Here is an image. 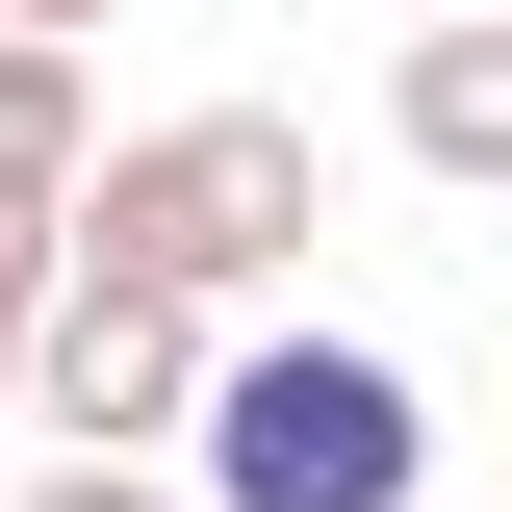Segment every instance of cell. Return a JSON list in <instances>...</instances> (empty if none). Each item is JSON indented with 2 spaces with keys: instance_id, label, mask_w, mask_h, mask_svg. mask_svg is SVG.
Instances as JSON below:
<instances>
[{
  "instance_id": "obj_6",
  "label": "cell",
  "mask_w": 512,
  "mask_h": 512,
  "mask_svg": "<svg viewBox=\"0 0 512 512\" xmlns=\"http://www.w3.org/2000/svg\"><path fill=\"white\" fill-rule=\"evenodd\" d=\"M0 512H180V487H154V461H26Z\"/></svg>"
},
{
  "instance_id": "obj_3",
  "label": "cell",
  "mask_w": 512,
  "mask_h": 512,
  "mask_svg": "<svg viewBox=\"0 0 512 512\" xmlns=\"http://www.w3.org/2000/svg\"><path fill=\"white\" fill-rule=\"evenodd\" d=\"M26 410H52V461H154L205 410V333L180 308H103V282H52L26 308Z\"/></svg>"
},
{
  "instance_id": "obj_2",
  "label": "cell",
  "mask_w": 512,
  "mask_h": 512,
  "mask_svg": "<svg viewBox=\"0 0 512 512\" xmlns=\"http://www.w3.org/2000/svg\"><path fill=\"white\" fill-rule=\"evenodd\" d=\"M180 461H205V512H410L436 487V384L384 333H256V359H205Z\"/></svg>"
},
{
  "instance_id": "obj_5",
  "label": "cell",
  "mask_w": 512,
  "mask_h": 512,
  "mask_svg": "<svg viewBox=\"0 0 512 512\" xmlns=\"http://www.w3.org/2000/svg\"><path fill=\"white\" fill-rule=\"evenodd\" d=\"M103 154V77L77 52H0V308H52V205Z\"/></svg>"
},
{
  "instance_id": "obj_7",
  "label": "cell",
  "mask_w": 512,
  "mask_h": 512,
  "mask_svg": "<svg viewBox=\"0 0 512 512\" xmlns=\"http://www.w3.org/2000/svg\"><path fill=\"white\" fill-rule=\"evenodd\" d=\"M77 26H128V0H0V52H77Z\"/></svg>"
},
{
  "instance_id": "obj_4",
  "label": "cell",
  "mask_w": 512,
  "mask_h": 512,
  "mask_svg": "<svg viewBox=\"0 0 512 512\" xmlns=\"http://www.w3.org/2000/svg\"><path fill=\"white\" fill-rule=\"evenodd\" d=\"M384 128H410V180L487 205V180H512V0H436V26H410V77H384Z\"/></svg>"
},
{
  "instance_id": "obj_1",
  "label": "cell",
  "mask_w": 512,
  "mask_h": 512,
  "mask_svg": "<svg viewBox=\"0 0 512 512\" xmlns=\"http://www.w3.org/2000/svg\"><path fill=\"white\" fill-rule=\"evenodd\" d=\"M308 231H333V154H308V103H180V128H103L77 154V205H52V282H103V308H256V282H308Z\"/></svg>"
},
{
  "instance_id": "obj_8",
  "label": "cell",
  "mask_w": 512,
  "mask_h": 512,
  "mask_svg": "<svg viewBox=\"0 0 512 512\" xmlns=\"http://www.w3.org/2000/svg\"><path fill=\"white\" fill-rule=\"evenodd\" d=\"M0 410H26V308H0Z\"/></svg>"
}]
</instances>
